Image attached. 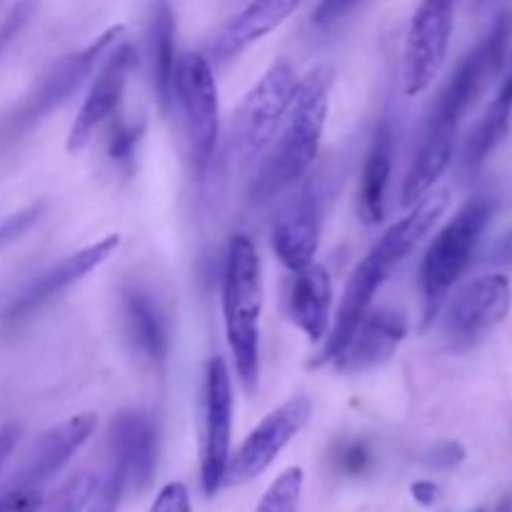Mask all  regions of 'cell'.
Instances as JSON below:
<instances>
[{
    "instance_id": "6da1fadb",
    "label": "cell",
    "mask_w": 512,
    "mask_h": 512,
    "mask_svg": "<svg viewBox=\"0 0 512 512\" xmlns=\"http://www.w3.org/2000/svg\"><path fill=\"white\" fill-rule=\"evenodd\" d=\"M510 38L512 15L503 13L495 20L490 33L460 60L445 88L440 90L428 123H425L418 153L405 175L403 198H400L405 208L435 190L438 180L450 168L455 158V145H458L460 123L475 105V100L488 88L490 80L503 73L510 55Z\"/></svg>"
},
{
    "instance_id": "7a4b0ae2",
    "label": "cell",
    "mask_w": 512,
    "mask_h": 512,
    "mask_svg": "<svg viewBox=\"0 0 512 512\" xmlns=\"http://www.w3.org/2000/svg\"><path fill=\"white\" fill-rule=\"evenodd\" d=\"M448 205V190H430L418 203L410 205L408 215H403L393 228L385 230V235H380L378 243L368 250V255L360 260L358 268L350 275L348 285L343 290V298H340L338 313H335V323L330 325V333L325 338L323 353H320V358L313 365L333 363L338 358L343 345L353 335L355 325L373 308L378 290L388 283L393 270L403 265V260L418 248L420 240L435 228V223L443 218Z\"/></svg>"
},
{
    "instance_id": "3957f363",
    "label": "cell",
    "mask_w": 512,
    "mask_h": 512,
    "mask_svg": "<svg viewBox=\"0 0 512 512\" xmlns=\"http://www.w3.org/2000/svg\"><path fill=\"white\" fill-rule=\"evenodd\" d=\"M333 70L318 65L303 75L295 98L275 133L273 143L255 165L248 198L253 205H265L293 188L313 168L328 125Z\"/></svg>"
},
{
    "instance_id": "277c9868",
    "label": "cell",
    "mask_w": 512,
    "mask_h": 512,
    "mask_svg": "<svg viewBox=\"0 0 512 512\" xmlns=\"http://www.w3.org/2000/svg\"><path fill=\"white\" fill-rule=\"evenodd\" d=\"M223 325L233 353L235 373L245 393L253 395L260 380V318L265 305L263 263L250 235H235L223 265Z\"/></svg>"
},
{
    "instance_id": "5b68a950",
    "label": "cell",
    "mask_w": 512,
    "mask_h": 512,
    "mask_svg": "<svg viewBox=\"0 0 512 512\" xmlns=\"http://www.w3.org/2000/svg\"><path fill=\"white\" fill-rule=\"evenodd\" d=\"M493 218V198L475 195L470 198L448 223L440 228L433 243L428 245L420 263V295H423L425 325L433 323L443 310L450 290L455 288L468 270L483 233Z\"/></svg>"
},
{
    "instance_id": "8992f818",
    "label": "cell",
    "mask_w": 512,
    "mask_h": 512,
    "mask_svg": "<svg viewBox=\"0 0 512 512\" xmlns=\"http://www.w3.org/2000/svg\"><path fill=\"white\" fill-rule=\"evenodd\" d=\"M298 83V70L288 60H280L270 65L263 78L240 100L230 130L233 158L240 170H250L263 158L293 103Z\"/></svg>"
},
{
    "instance_id": "52a82bcc",
    "label": "cell",
    "mask_w": 512,
    "mask_h": 512,
    "mask_svg": "<svg viewBox=\"0 0 512 512\" xmlns=\"http://www.w3.org/2000/svg\"><path fill=\"white\" fill-rule=\"evenodd\" d=\"M175 103L198 178L210 170L220 140V103L213 63L203 53H183L175 75Z\"/></svg>"
},
{
    "instance_id": "ba28073f",
    "label": "cell",
    "mask_w": 512,
    "mask_h": 512,
    "mask_svg": "<svg viewBox=\"0 0 512 512\" xmlns=\"http://www.w3.org/2000/svg\"><path fill=\"white\" fill-rule=\"evenodd\" d=\"M233 443V380L228 363L213 355L205 365L200 395V483L213 498L225 483Z\"/></svg>"
},
{
    "instance_id": "9c48e42d",
    "label": "cell",
    "mask_w": 512,
    "mask_h": 512,
    "mask_svg": "<svg viewBox=\"0 0 512 512\" xmlns=\"http://www.w3.org/2000/svg\"><path fill=\"white\" fill-rule=\"evenodd\" d=\"M158 465V430L140 410H125L110 425L108 465L95 485L113 498L128 490H145Z\"/></svg>"
},
{
    "instance_id": "30bf717a",
    "label": "cell",
    "mask_w": 512,
    "mask_h": 512,
    "mask_svg": "<svg viewBox=\"0 0 512 512\" xmlns=\"http://www.w3.org/2000/svg\"><path fill=\"white\" fill-rule=\"evenodd\" d=\"M455 3L458 0H420L410 18L400 65L403 90L410 98L425 93L443 70L455 28Z\"/></svg>"
},
{
    "instance_id": "8fae6325",
    "label": "cell",
    "mask_w": 512,
    "mask_h": 512,
    "mask_svg": "<svg viewBox=\"0 0 512 512\" xmlns=\"http://www.w3.org/2000/svg\"><path fill=\"white\" fill-rule=\"evenodd\" d=\"M313 403L308 395L298 393L285 400L275 410H270L258 425L248 433L235 453H230L225 483L243 485L263 475L285 448L300 435V430L310 423Z\"/></svg>"
},
{
    "instance_id": "7c38bea8",
    "label": "cell",
    "mask_w": 512,
    "mask_h": 512,
    "mask_svg": "<svg viewBox=\"0 0 512 512\" xmlns=\"http://www.w3.org/2000/svg\"><path fill=\"white\" fill-rule=\"evenodd\" d=\"M135 63H138V50H135V45L130 40H120V43L115 40L110 45L108 53L100 60L98 70H95L88 95L83 98L73 123H70L68 143H65L70 155L83 153L90 145V140H93V135L108 120L115 118Z\"/></svg>"
},
{
    "instance_id": "4fadbf2b",
    "label": "cell",
    "mask_w": 512,
    "mask_h": 512,
    "mask_svg": "<svg viewBox=\"0 0 512 512\" xmlns=\"http://www.w3.org/2000/svg\"><path fill=\"white\" fill-rule=\"evenodd\" d=\"M512 283L508 275L488 273L465 283L450 300L443 333L453 348H470L493 333L510 315Z\"/></svg>"
},
{
    "instance_id": "5bb4252c",
    "label": "cell",
    "mask_w": 512,
    "mask_h": 512,
    "mask_svg": "<svg viewBox=\"0 0 512 512\" xmlns=\"http://www.w3.org/2000/svg\"><path fill=\"white\" fill-rule=\"evenodd\" d=\"M118 245L120 235L110 233L105 235V238L95 240V243L85 245V248L75 250V253L65 255L63 260H58V263L50 265L48 270H43L38 278L30 280V283L20 290L18 298L3 310L0 320H3V323H20V320L38 313L43 305H48L50 300H55L60 293L73 288V285L80 283L83 278H88L93 270H98L100 265L118 250Z\"/></svg>"
},
{
    "instance_id": "9a60e30c",
    "label": "cell",
    "mask_w": 512,
    "mask_h": 512,
    "mask_svg": "<svg viewBox=\"0 0 512 512\" xmlns=\"http://www.w3.org/2000/svg\"><path fill=\"white\" fill-rule=\"evenodd\" d=\"M123 33V25H115V28L105 30L100 38H95L93 43L85 45L83 50L68 55V58H65L63 63L38 85V90L25 100L23 108L13 115V128H28L35 120H40L43 115H48L50 110L58 108L60 103H65V100L80 88V83L93 73L95 65L103 60V55L108 53L110 45H113Z\"/></svg>"
},
{
    "instance_id": "2e32d148",
    "label": "cell",
    "mask_w": 512,
    "mask_h": 512,
    "mask_svg": "<svg viewBox=\"0 0 512 512\" xmlns=\"http://www.w3.org/2000/svg\"><path fill=\"white\" fill-rule=\"evenodd\" d=\"M405 335H408V318L400 310L370 308L355 325L353 335L343 345L338 358L333 360V368L345 375H358L380 368L393 358Z\"/></svg>"
},
{
    "instance_id": "e0dca14e",
    "label": "cell",
    "mask_w": 512,
    "mask_h": 512,
    "mask_svg": "<svg viewBox=\"0 0 512 512\" xmlns=\"http://www.w3.org/2000/svg\"><path fill=\"white\" fill-rule=\"evenodd\" d=\"M95 428H98V418L93 413H80L58 423L55 428L45 430L35 440L18 473L10 478L8 488H40L43 483H48L88 443Z\"/></svg>"
},
{
    "instance_id": "ac0fdd59",
    "label": "cell",
    "mask_w": 512,
    "mask_h": 512,
    "mask_svg": "<svg viewBox=\"0 0 512 512\" xmlns=\"http://www.w3.org/2000/svg\"><path fill=\"white\" fill-rule=\"evenodd\" d=\"M323 233V195L308 185L300 190L273 225V250L280 263L295 273L315 263Z\"/></svg>"
},
{
    "instance_id": "d6986e66",
    "label": "cell",
    "mask_w": 512,
    "mask_h": 512,
    "mask_svg": "<svg viewBox=\"0 0 512 512\" xmlns=\"http://www.w3.org/2000/svg\"><path fill=\"white\" fill-rule=\"evenodd\" d=\"M285 303L290 320L295 328L303 330L310 343L328 338L333 325V283L323 265L310 263L308 268L295 270Z\"/></svg>"
},
{
    "instance_id": "ffe728a7",
    "label": "cell",
    "mask_w": 512,
    "mask_h": 512,
    "mask_svg": "<svg viewBox=\"0 0 512 512\" xmlns=\"http://www.w3.org/2000/svg\"><path fill=\"white\" fill-rule=\"evenodd\" d=\"M300 3L303 0H250L215 35L213 43H210V58L215 63H225V60L240 55L245 48H250L268 33H273L278 25H283L298 10Z\"/></svg>"
},
{
    "instance_id": "44dd1931",
    "label": "cell",
    "mask_w": 512,
    "mask_h": 512,
    "mask_svg": "<svg viewBox=\"0 0 512 512\" xmlns=\"http://www.w3.org/2000/svg\"><path fill=\"white\" fill-rule=\"evenodd\" d=\"M123 318L135 353L148 360L153 368H163L170 353V330L153 293L138 285L123 290Z\"/></svg>"
},
{
    "instance_id": "7402d4cb",
    "label": "cell",
    "mask_w": 512,
    "mask_h": 512,
    "mask_svg": "<svg viewBox=\"0 0 512 512\" xmlns=\"http://www.w3.org/2000/svg\"><path fill=\"white\" fill-rule=\"evenodd\" d=\"M395 160V128L390 115H383L370 140L368 158H365L363 173H360L358 190V215L365 225H378L385 218V203H388L390 175H393Z\"/></svg>"
},
{
    "instance_id": "603a6c76",
    "label": "cell",
    "mask_w": 512,
    "mask_h": 512,
    "mask_svg": "<svg viewBox=\"0 0 512 512\" xmlns=\"http://www.w3.org/2000/svg\"><path fill=\"white\" fill-rule=\"evenodd\" d=\"M178 25L170 0H155L148 30V58H150V83H153L155 100L160 110L170 113L175 105V75H178Z\"/></svg>"
},
{
    "instance_id": "cb8c5ba5",
    "label": "cell",
    "mask_w": 512,
    "mask_h": 512,
    "mask_svg": "<svg viewBox=\"0 0 512 512\" xmlns=\"http://www.w3.org/2000/svg\"><path fill=\"white\" fill-rule=\"evenodd\" d=\"M512 125V50L508 63L503 68V80L495 93L493 103L488 105L483 118L468 135L463 148V170L468 175H475L485 165V160L493 155V150L508 138Z\"/></svg>"
},
{
    "instance_id": "d4e9b609",
    "label": "cell",
    "mask_w": 512,
    "mask_h": 512,
    "mask_svg": "<svg viewBox=\"0 0 512 512\" xmlns=\"http://www.w3.org/2000/svg\"><path fill=\"white\" fill-rule=\"evenodd\" d=\"M305 473L303 468H288L270 483L260 498L255 512H298L303 498Z\"/></svg>"
},
{
    "instance_id": "484cf974",
    "label": "cell",
    "mask_w": 512,
    "mask_h": 512,
    "mask_svg": "<svg viewBox=\"0 0 512 512\" xmlns=\"http://www.w3.org/2000/svg\"><path fill=\"white\" fill-rule=\"evenodd\" d=\"M143 133H145L143 120H138V123H133V120H120V118L115 120L113 128H110L108 143H105V153H108V158L113 160L118 168H125V170L133 168V160H135V153H138L140 140H143Z\"/></svg>"
},
{
    "instance_id": "4316f807",
    "label": "cell",
    "mask_w": 512,
    "mask_h": 512,
    "mask_svg": "<svg viewBox=\"0 0 512 512\" xmlns=\"http://www.w3.org/2000/svg\"><path fill=\"white\" fill-rule=\"evenodd\" d=\"M93 485L95 478H90V475H78V478H73L68 485L60 488V493L55 495L53 503L48 505V512H83L90 500V493H93Z\"/></svg>"
},
{
    "instance_id": "83f0119b",
    "label": "cell",
    "mask_w": 512,
    "mask_h": 512,
    "mask_svg": "<svg viewBox=\"0 0 512 512\" xmlns=\"http://www.w3.org/2000/svg\"><path fill=\"white\" fill-rule=\"evenodd\" d=\"M43 208H45L43 203H33L28 205V208L10 215L8 220H3V223H0V250H5L8 245H13L15 240L23 238V235L28 233L40 218H43Z\"/></svg>"
},
{
    "instance_id": "f1b7e54d",
    "label": "cell",
    "mask_w": 512,
    "mask_h": 512,
    "mask_svg": "<svg viewBox=\"0 0 512 512\" xmlns=\"http://www.w3.org/2000/svg\"><path fill=\"white\" fill-rule=\"evenodd\" d=\"M373 463V453L363 440H350L338 450V468L345 475H363Z\"/></svg>"
},
{
    "instance_id": "f546056e",
    "label": "cell",
    "mask_w": 512,
    "mask_h": 512,
    "mask_svg": "<svg viewBox=\"0 0 512 512\" xmlns=\"http://www.w3.org/2000/svg\"><path fill=\"white\" fill-rule=\"evenodd\" d=\"M43 493L40 488H8L0 495V512H40Z\"/></svg>"
},
{
    "instance_id": "4dcf8cb0",
    "label": "cell",
    "mask_w": 512,
    "mask_h": 512,
    "mask_svg": "<svg viewBox=\"0 0 512 512\" xmlns=\"http://www.w3.org/2000/svg\"><path fill=\"white\" fill-rule=\"evenodd\" d=\"M363 0H320L318 8L313 13V23L318 28H328V25L340 23L343 18H348Z\"/></svg>"
},
{
    "instance_id": "1f68e13d",
    "label": "cell",
    "mask_w": 512,
    "mask_h": 512,
    "mask_svg": "<svg viewBox=\"0 0 512 512\" xmlns=\"http://www.w3.org/2000/svg\"><path fill=\"white\" fill-rule=\"evenodd\" d=\"M150 512H193L190 508V493L183 483H168L155 498Z\"/></svg>"
},
{
    "instance_id": "d6a6232c",
    "label": "cell",
    "mask_w": 512,
    "mask_h": 512,
    "mask_svg": "<svg viewBox=\"0 0 512 512\" xmlns=\"http://www.w3.org/2000/svg\"><path fill=\"white\" fill-rule=\"evenodd\" d=\"M465 460V448L458 443H443L430 453V465L433 468H455Z\"/></svg>"
},
{
    "instance_id": "836d02e7",
    "label": "cell",
    "mask_w": 512,
    "mask_h": 512,
    "mask_svg": "<svg viewBox=\"0 0 512 512\" xmlns=\"http://www.w3.org/2000/svg\"><path fill=\"white\" fill-rule=\"evenodd\" d=\"M410 493H413L415 503H420L423 508H430V505H435L440 500V488L435 483H430V480H418V483L410 485Z\"/></svg>"
},
{
    "instance_id": "e575fe53",
    "label": "cell",
    "mask_w": 512,
    "mask_h": 512,
    "mask_svg": "<svg viewBox=\"0 0 512 512\" xmlns=\"http://www.w3.org/2000/svg\"><path fill=\"white\" fill-rule=\"evenodd\" d=\"M490 260L498 265H512V228L505 230V233L495 240L493 250H490Z\"/></svg>"
},
{
    "instance_id": "d590c367",
    "label": "cell",
    "mask_w": 512,
    "mask_h": 512,
    "mask_svg": "<svg viewBox=\"0 0 512 512\" xmlns=\"http://www.w3.org/2000/svg\"><path fill=\"white\" fill-rule=\"evenodd\" d=\"M498 512H512V500H503V503H500Z\"/></svg>"
},
{
    "instance_id": "8d00e7d4",
    "label": "cell",
    "mask_w": 512,
    "mask_h": 512,
    "mask_svg": "<svg viewBox=\"0 0 512 512\" xmlns=\"http://www.w3.org/2000/svg\"><path fill=\"white\" fill-rule=\"evenodd\" d=\"M85 512H110V510H105V508H98V505H85Z\"/></svg>"
},
{
    "instance_id": "74e56055",
    "label": "cell",
    "mask_w": 512,
    "mask_h": 512,
    "mask_svg": "<svg viewBox=\"0 0 512 512\" xmlns=\"http://www.w3.org/2000/svg\"><path fill=\"white\" fill-rule=\"evenodd\" d=\"M473 3H483V0H473Z\"/></svg>"
},
{
    "instance_id": "f35d334b",
    "label": "cell",
    "mask_w": 512,
    "mask_h": 512,
    "mask_svg": "<svg viewBox=\"0 0 512 512\" xmlns=\"http://www.w3.org/2000/svg\"><path fill=\"white\" fill-rule=\"evenodd\" d=\"M475 512H485V510H475Z\"/></svg>"
}]
</instances>
